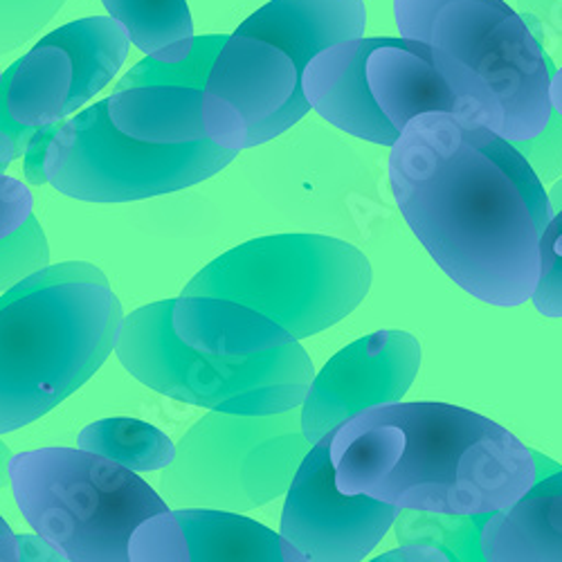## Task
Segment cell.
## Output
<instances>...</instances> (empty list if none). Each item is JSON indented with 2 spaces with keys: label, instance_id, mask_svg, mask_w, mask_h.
Returning <instances> with one entry per match:
<instances>
[{
  "label": "cell",
  "instance_id": "cell-1",
  "mask_svg": "<svg viewBox=\"0 0 562 562\" xmlns=\"http://www.w3.org/2000/svg\"><path fill=\"white\" fill-rule=\"evenodd\" d=\"M390 184L416 239L459 289L502 308L533 297L553 205L506 137L452 113L418 115L392 147Z\"/></svg>",
  "mask_w": 562,
  "mask_h": 562
},
{
  "label": "cell",
  "instance_id": "cell-2",
  "mask_svg": "<svg viewBox=\"0 0 562 562\" xmlns=\"http://www.w3.org/2000/svg\"><path fill=\"white\" fill-rule=\"evenodd\" d=\"M356 246L322 234L252 239L205 266L173 304V331L212 353H263L345 319L371 289Z\"/></svg>",
  "mask_w": 562,
  "mask_h": 562
},
{
  "label": "cell",
  "instance_id": "cell-3",
  "mask_svg": "<svg viewBox=\"0 0 562 562\" xmlns=\"http://www.w3.org/2000/svg\"><path fill=\"white\" fill-rule=\"evenodd\" d=\"M124 311L92 263L48 266L0 297V435L88 383L113 353Z\"/></svg>",
  "mask_w": 562,
  "mask_h": 562
},
{
  "label": "cell",
  "instance_id": "cell-4",
  "mask_svg": "<svg viewBox=\"0 0 562 562\" xmlns=\"http://www.w3.org/2000/svg\"><path fill=\"white\" fill-rule=\"evenodd\" d=\"M405 432L379 502L441 515H491L538 480L536 454L495 420L446 403H383Z\"/></svg>",
  "mask_w": 562,
  "mask_h": 562
},
{
  "label": "cell",
  "instance_id": "cell-5",
  "mask_svg": "<svg viewBox=\"0 0 562 562\" xmlns=\"http://www.w3.org/2000/svg\"><path fill=\"white\" fill-rule=\"evenodd\" d=\"M176 300L124 317L115 353L135 381L169 398L227 414H277L302 407L315 369L297 342L263 353H212L173 331Z\"/></svg>",
  "mask_w": 562,
  "mask_h": 562
},
{
  "label": "cell",
  "instance_id": "cell-6",
  "mask_svg": "<svg viewBox=\"0 0 562 562\" xmlns=\"http://www.w3.org/2000/svg\"><path fill=\"white\" fill-rule=\"evenodd\" d=\"M27 525L70 562H128L139 522L169 508L131 468L83 448H41L10 461Z\"/></svg>",
  "mask_w": 562,
  "mask_h": 562
},
{
  "label": "cell",
  "instance_id": "cell-7",
  "mask_svg": "<svg viewBox=\"0 0 562 562\" xmlns=\"http://www.w3.org/2000/svg\"><path fill=\"white\" fill-rule=\"evenodd\" d=\"M311 448L297 407L277 414L212 409L178 441L160 495L171 508L248 513L289 493Z\"/></svg>",
  "mask_w": 562,
  "mask_h": 562
},
{
  "label": "cell",
  "instance_id": "cell-8",
  "mask_svg": "<svg viewBox=\"0 0 562 562\" xmlns=\"http://www.w3.org/2000/svg\"><path fill=\"white\" fill-rule=\"evenodd\" d=\"M394 19L401 36L439 45L486 79L504 109L499 135L508 143L547 128L553 64L504 0H394Z\"/></svg>",
  "mask_w": 562,
  "mask_h": 562
},
{
  "label": "cell",
  "instance_id": "cell-9",
  "mask_svg": "<svg viewBox=\"0 0 562 562\" xmlns=\"http://www.w3.org/2000/svg\"><path fill=\"white\" fill-rule=\"evenodd\" d=\"M237 151L212 139L162 147L124 135L98 102L64 122L45 158V176L59 194L86 203H128L171 194L225 169Z\"/></svg>",
  "mask_w": 562,
  "mask_h": 562
},
{
  "label": "cell",
  "instance_id": "cell-10",
  "mask_svg": "<svg viewBox=\"0 0 562 562\" xmlns=\"http://www.w3.org/2000/svg\"><path fill=\"white\" fill-rule=\"evenodd\" d=\"M308 111L302 70L286 50L259 36L229 34L203 92V122L214 145L237 154L266 145Z\"/></svg>",
  "mask_w": 562,
  "mask_h": 562
},
{
  "label": "cell",
  "instance_id": "cell-11",
  "mask_svg": "<svg viewBox=\"0 0 562 562\" xmlns=\"http://www.w3.org/2000/svg\"><path fill=\"white\" fill-rule=\"evenodd\" d=\"M364 79L373 102L398 133L424 113H452L502 133L504 109L495 90L439 45L383 36L364 59Z\"/></svg>",
  "mask_w": 562,
  "mask_h": 562
},
{
  "label": "cell",
  "instance_id": "cell-12",
  "mask_svg": "<svg viewBox=\"0 0 562 562\" xmlns=\"http://www.w3.org/2000/svg\"><path fill=\"white\" fill-rule=\"evenodd\" d=\"M331 432L300 463L281 513L279 540L286 562L364 560L398 520L401 508L336 486Z\"/></svg>",
  "mask_w": 562,
  "mask_h": 562
},
{
  "label": "cell",
  "instance_id": "cell-13",
  "mask_svg": "<svg viewBox=\"0 0 562 562\" xmlns=\"http://www.w3.org/2000/svg\"><path fill=\"white\" fill-rule=\"evenodd\" d=\"M420 369V345L407 331H376L338 351L313 379L302 430L315 446L349 416L401 401Z\"/></svg>",
  "mask_w": 562,
  "mask_h": 562
},
{
  "label": "cell",
  "instance_id": "cell-14",
  "mask_svg": "<svg viewBox=\"0 0 562 562\" xmlns=\"http://www.w3.org/2000/svg\"><path fill=\"white\" fill-rule=\"evenodd\" d=\"M379 38H349L317 53L302 72L304 95L313 111L336 128L373 145L394 147L398 131L373 102L364 59Z\"/></svg>",
  "mask_w": 562,
  "mask_h": 562
},
{
  "label": "cell",
  "instance_id": "cell-15",
  "mask_svg": "<svg viewBox=\"0 0 562 562\" xmlns=\"http://www.w3.org/2000/svg\"><path fill=\"white\" fill-rule=\"evenodd\" d=\"M364 27L367 10L362 0H270L237 32L279 45L304 72L317 53L334 43L364 36Z\"/></svg>",
  "mask_w": 562,
  "mask_h": 562
},
{
  "label": "cell",
  "instance_id": "cell-16",
  "mask_svg": "<svg viewBox=\"0 0 562 562\" xmlns=\"http://www.w3.org/2000/svg\"><path fill=\"white\" fill-rule=\"evenodd\" d=\"M488 562H562V468L510 506L491 513L482 529Z\"/></svg>",
  "mask_w": 562,
  "mask_h": 562
},
{
  "label": "cell",
  "instance_id": "cell-17",
  "mask_svg": "<svg viewBox=\"0 0 562 562\" xmlns=\"http://www.w3.org/2000/svg\"><path fill=\"white\" fill-rule=\"evenodd\" d=\"M106 104L111 122L139 143L180 147L210 139L199 88L137 86L115 90Z\"/></svg>",
  "mask_w": 562,
  "mask_h": 562
},
{
  "label": "cell",
  "instance_id": "cell-18",
  "mask_svg": "<svg viewBox=\"0 0 562 562\" xmlns=\"http://www.w3.org/2000/svg\"><path fill=\"white\" fill-rule=\"evenodd\" d=\"M182 525L190 562H286L279 533L218 508H173Z\"/></svg>",
  "mask_w": 562,
  "mask_h": 562
},
{
  "label": "cell",
  "instance_id": "cell-19",
  "mask_svg": "<svg viewBox=\"0 0 562 562\" xmlns=\"http://www.w3.org/2000/svg\"><path fill=\"white\" fill-rule=\"evenodd\" d=\"M38 43L59 45L72 59V92L70 113L88 104L102 92L122 68L131 38L120 21L113 16H90L45 34Z\"/></svg>",
  "mask_w": 562,
  "mask_h": 562
},
{
  "label": "cell",
  "instance_id": "cell-20",
  "mask_svg": "<svg viewBox=\"0 0 562 562\" xmlns=\"http://www.w3.org/2000/svg\"><path fill=\"white\" fill-rule=\"evenodd\" d=\"M8 104L16 122L25 126L61 124L70 115L72 59L59 45L36 43L10 68Z\"/></svg>",
  "mask_w": 562,
  "mask_h": 562
},
{
  "label": "cell",
  "instance_id": "cell-21",
  "mask_svg": "<svg viewBox=\"0 0 562 562\" xmlns=\"http://www.w3.org/2000/svg\"><path fill=\"white\" fill-rule=\"evenodd\" d=\"M139 53L178 64L194 48V21L187 0H102Z\"/></svg>",
  "mask_w": 562,
  "mask_h": 562
},
{
  "label": "cell",
  "instance_id": "cell-22",
  "mask_svg": "<svg viewBox=\"0 0 562 562\" xmlns=\"http://www.w3.org/2000/svg\"><path fill=\"white\" fill-rule=\"evenodd\" d=\"M77 448L109 457L133 473H154L176 457L173 441L151 424L135 418H102L81 430Z\"/></svg>",
  "mask_w": 562,
  "mask_h": 562
},
{
  "label": "cell",
  "instance_id": "cell-23",
  "mask_svg": "<svg viewBox=\"0 0 562 562\" xmlns=\"http://www.w3.org/2000/svg\"><path fill=\"white\" fill-rule=\"evenodd\" d=\"M488 515H441L424 510L398 513V540L428 542L454 560H484L482 529Z\"/></svg>",
  "mask_w": 562,
  "mask_h": 562
},
{
  "label": "cell",
  "instance_id": "cell-24",
  "mask_svg": "<svg viewBox=\"0 0 562 562\" xmlns=\"http://www.w3.org/2000/svg\"><path fill=\"white\" fill-rule=\"evenodd\" d=\"M227 38H229L227 34L196 36L190 57L178 64H165L147 57L139 64H135L120 79L115 90H126L137 86H180V88H199L205 92L210 70Z\"/></svg>",
  "mask_w": 562,
  "mask_h": 562
},
{
  "label": "cell",
  "instance_id": "cell-25",
  "mask_svg": "<svg viewBox=\"0 0 562 562\" xmlns=\"http://www.w3.org/2000/svg\"><path fill=\"white\" fill-rule=\"evenodd\" d=\"M50 266V248L34 214L0 241V291H10L25 277Z\"/></svg>",
  "mask_w": 562,
  "mask_h": 562
},
{
  "label": "cell",
  "instance_id": "cell-26",
  "mask_svg": "<svg viewBox=\"0 0 562 562\" xmlns=\"http://www.w3.org/2000/svg\"><path fill=\"white\" fill-rule=\"evenodd\" d=\"M128 562H190V547L173 508L135 527L128 540Z\"/></svg>",
  "mask_w": 562,
  "mask_h": 562
},
{
  "label": "cell",
  "instance_id": "cell-27",
  "mask_svg": "<svg viewBox=\"0 0 562 562\" xmlns=\"http://www.w3.org/2000/svg\"><path fill=\"white\" fill-rule=\"evenodd\" d=\"M531 302L540 315L562 317V205L540 237V279Z\"/></svg>",
  "mask_w": 562,
  "mask_h": 562
},
{
  "label": "cell",
  "instance_id": "cell-28",
  "mask_svg": "<svg viewBox=\"0 0 562 562\" xmlns=\"http://www.w3.org/2000/svg\"><path fill=\"white\" fill-rule=\"evenodd\" d=\"M66 0H0V55H8L48 25Z\"/></svg>",
  "mask_w": 562,
  "mask_h": 562
},
{
  "label": "cell",
  "instance_id": "cell-29",
  "mask_svg": "<svg viewBox=\"0 0 562 562\" xmlns=\"http://www.w3.org/2000/svg\"><path fill=\"white\" fill-rule=\"evenodd\" d=\"M536 169L540 180H553L562 171V115L553 111L547 128L525 143H513Z\"/></svg>",
  "mask_w": 562,
  "mask_h": 562
},
{
  "label": "cell",
  "instance_id": "cell-30",
  "mask_svg": "<svg viewBox=\"0 0 562 562\" xmlns=\"http://www.w3.org/2000/svg\"><path fill=\"white\" fill-rule=\"evenodd\" d=\"M8 90H10V72L5 70L0 79V165H10L21 158L36 135V126H25L16 122L10 113L8 104Z\"/></svg>",
  "mask_w": 562,
  "mask_h": 562
},
{
  "label": "cell",
  "instance_id": "cell-31",
  "mask_svg": "<svg viewBox=\"0 0 562 562\" xmlns=\"http://www.w3.org/2000/svg\"><path fill=\"white\" fill-rule=\"evenodd\" d=\"M32 214V194L27 187L0 173V241L16 232Z\"/></svg>",
  "mask_w": 562,
  "mask_h": 562
},
{
  "label": "cell",
  "instance_id": "cell-32",
  "mask_svg": "<svg viewBox=\"0 0 562 562\" xmlns=\"http://www.w3.org/2000/svg\"><path fill=\"white\" fill-rule=\"evenodd\" d=\"M61 124H48V126H41L36 131V135L32 137V143L27 145L23 158V171H25V178L30 184H45L48 182V176H45V158H48V149L53 145V139L57 135Z\"/></svg>",
  "mask_w": 562,
  "mask_h": 562
},
{
  "label": "cell",
  "instance_id": "cell-33",
  "mask_svg": "<svg viewBox=\"0 0 562 562\" xmlns=\"http://www.w3.org/2000/svg\"><path fill=\"white\" fill-rule=\"evenodd\" d=\"M19 560L23 562H59L66 560V555L43 536H19Z\"/></svg>",
  "mask_w": 562,
  "mask_h": 562
},
{
  "label": "cell",
  "instance_id": "cell-34",
  "mask_svg": "<svg viewBox=\"0 0 562 562\" xmlns=\"http://www.w3.org/2000/svg\"><path fill=\"white\" fill-rule=\"evenodd\" d=\"M383 560H450V555L443 549L428 542H405L401 549L376 558V562Z\"/></svg>",
  "mask_w": 562,
  "mask_h": 562
},
{
  "label": "cell",
  "instance_id": "cell-35",
  "mask_svg": "<svg viewBox=\"0 0 562 562\" xmlns=\"http://www.w3.org/2000/svg\"><path fill=\"white\" fill-rule=\"evenodd\" d=\"M19 560V536L12 527L0 518V562H16Z\"/></svg>",
  "mask_w": 562,
  "mask_h": 562
},
{
  "label": "cell",
  "instance_id": "cell-36",
  "mask_svg": "<svg viewBox=\"0 0 562 562\" xmlns=\"http://www.w3.org/2000/svg\"><path fill=\"white\" fill-rule=\"evenodd\" d=\"M549 98H551V106L555 113L562 115V68H558L551 77V86H549Z\"/></svg>",
  "mask_w": 562,
  "mask_h": 562
},
{
  "label": "cell",
  "instance_id": "cell-37",
  "mask_svg": "<svg viewBox=\"0 0 562 562\" xmlns=\"http://www.w3.org/2000/svg\"><path fill=\"white\" fill-rule=\"evenodd\" d=\"M10 461H12V452L3 441H0V488L10 482Z\"/></svg>",
  "mask_w": 562,
  "mask_h": 562
},
{
  "label": "cell",
  "instance_id": "cell-38",
  "mask_svg": "<svg viewBox=\"0 0 562 562\" xmlns=\"http://www.w3.org/2000/svg\"><path fill=\"white\" fill-rule=\"evenodd\" d=\"M549 199H551V205H553V212H555V210L562 205V180L551 187Z\"/></svg>",
  "mask_w": 562,
  "mask_h": 562
},
{
  "label": "cell",
  "instance_id": "cell-39",
  "mask_svg": "<svg viewBox=\"0 0 562 562\" xmlns=\"http://www.w3.org/2000/svg\"><path fill=\"white\" fill-rule=\"evenodd\" d=\"M5 169H8V165H0V173H5Z\"/></svg>",
  "mask_w": 562,
  "mask_h": 562
},
{
  "label": "cell",
  "instance_id": "cell-40",
  "mask_svg": "<svg viewBox=\"0 0 562 562\" xmlns=\"http://www.w3.org/2000/svg\"><path fill=\"white\" fill-rule=\"evenodd\" d=\"M0 79H3V70H0Z\"/></svg>",
  "mask_w": 562,
  "mask_h": 562
}]
</instances>
